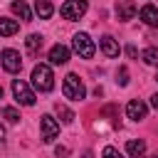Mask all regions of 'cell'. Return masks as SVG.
I'll use <instances>...</instances> for the list:
<instances>
[{
	"label": "cell",
	"mask_w": 158,
	"mask_h": 158,
	"mask_svg": "<svg viewBox=\"0 0 158 158\" xmlns=\"http://www.w3.org/2000/svg\"><path fill=\"white\" fill-rule=\"evenodd\" d=\"M2 138H5V128L0 126V143H2Z\"/></svg>",
	"instance_id": "26"
},
{
	"label": "cell",
	"mask_w": 158,
	"mask_h": 158,
	"mask_svg": "<svg viewBox=\"0 0 158 158\" xmlns=\"http://www.w3.org/2000/svg\"><path fill=\"white\" fill-rule=\"evenodd\" d=\"M72 44H74V52H77L81 59H91V57H94V52H96V47H94L91 37H89L86 32H77V35H74V40H72Z\"/></svg>",
	"instance_id": "3"
},
{
	"label": "cell",
	"mask_w": 158,
	"mask_h": 158,
	"mask_svg": "<svg viewBox=\"0 0 158 158\" xmlns=\"http://www.w3.org/2000/svg\"><path fill=\"white\" fill-rule=\"evenodd\" d=\"M143 62L146 64H158V49L156 47H148V49H143Z\"/></svg>",
	"instance_id": "19"
},
{
	"label": "cell",
	"mask_w": 158,
	"mask_h": 158,
	"mask_svg": "<svg viewBox=\"0 0 158 158\" xmlns=\"http://www.w3.org/2000/svg\"><path fill=\"white\" fill-rule=\"evenodd\" d=\"M25 49H27L30 57H37L40 49H42V35H30V37L25 40Z\"/></svg>",
	"instance_id": "13"
},
{
	"label": "cell",
	"mask_w": 158,
	"mask_h": 158,
	"mask_svg": "<svg viewBox=\"0 0 158 158\" xmlns=\"http://www.w3.org/2000/svg\"><path fill=\"white\" fill-rule=\"evenodd\" d=\"M20 30V22L17 20H10V17H0V35L2 37H10Z\"/></svg>",
	"instance_id": "14"
},
{
	"label": "cell",
	"mask_w": 158,
	"mask_h": 158,
	"mask_svg": "<svg viewBox=\"0 0 158 158\" xmlns=\"http://www.w3.org/2000/svg\"><path fill=\"white\" fill-rule=\"evenodd\" d=\"M0 62H2L5 72H10V74H17V72L22 69L20 52H15V49H2V54H0Z\"/></svg>",
	"instance_id": "6"
},
{
	"label": "cell",
	"mask_w": 158,
	"mask_h": 158,
	"mask_svg": "<svg viewBox=\"0 0 158 158\" xmlns=\"http://www.w3.org/2000/svg\"><path fill=\"white\" fill-rule=\"evenodd\" d=\"M49 62H52V64H67V62H69V49H67L64 44H54V47L49 49Z\"/></svg>",
	"instance_id": "12"
},
{
	"label": "cell",
	"mask_w": 158,
	"mask_h": 158,
	"mask_svg": "<svg viewBox=\"0 0 158 158\" xmlns=\"http://www.w3.org/2000/svg\"><path fill=\"white\" fill-rule=\"evenodd\" d=\"M104 158H123V156H121L114 146H106V148H104Z\"/></svg>",
	"instance_id": "22"
},
{
	"label": "cell",
	"mask_w": 158,
	"mask_h": 158,
	"mask_svg": "<svg viewBox=\"0 0 158 158\" xmlns=\"http://www.w3.org/2000/svg\"><path fill=\"white\" fill-rule=\"evenodd\" d=\"M138 15H141V20H143L148 27H158V7H156V5H151V2L143 5Z\"/></svg>",
	"instance_id": "11"
},
{
	"label": "cell",
	"mask_w": 158,
	"mask_h": 158,
	"mask_svg": "<svg viewBox=\"0 0 158 158\" xmlns=\"http://www.w3.org/2000/svg\"><path fill=\"white\" fill-rule=\"evenodd\" d=\"M62 91H64V96L72 99V101H79V99L86 96L84 81H81L77 74H67V77H64V86H62Z\"/></svg>",
	"instance_id": "2"
},
{
	"label": "cell",
	"mask_w": 158,
	"mask_h": 158,
	"mask_svg": "<svg viewBox=\"0 0 158 158\" xmlns=\"http://www.w3.org/2000/svg\"><path fill=\"white\" fill-rule=\"evenodd\" d=\"M126 54H128V57H133V59L138 57V52H136V47H133V44H128V47H126Z\"/></svg>",
	"instance_id": "24"
},
{
	"label": "cell",
	"mask_w": 158,
	"mask_h": 158,
	"mask_svg": "<svg viewBox=\"0 0 158 158\" xmlns=\"http://www.w3.org/2000/svg\"><path fill=\"white\" fill-rule=\"evenodd\" d=\"M32 84L40 91H52L54 89V74H52L49 64H37L32 69Z\"/></svg>",
	"instance_id": "1"
},
{
	"label": "cell",
	"mask_w": 158,
	"mask_h": 158,
	"mask_svg": "<svg viewBox=\"0 0 158 158\" xmlns=\"http://www.w3.org/2000/svg\"><path fill=\"white\" fill-rule=\"evenodd\" d=\"M86 0H67L62 7H59V15L64 20H79L84 12H86Z\"/></svg>",
	"instance_id": "4"
},
{
	"label": "cell",
	"mask_w": 158,
	"mask_h": 158,
	"mask_svg": "<svg viewBox=\"0 0 158 158\" xmlns=\"http://www.w3.org/2000/svg\"><path fill=\"white\" fill-rule=\"evenodd\" d=\"M126 114H128V118H133V121H143L146 114H148V109H146V104H143L141 99H133V101H128Z\"/></svg>",
	"instance_id": "8"
},
{
	"label": "cell",
	"mask_w": 158,
	"mask_h": 158,
	"mask_svg": "<svg viewBox=\"0 0 158 158\" xmlns=\"http://www.w3.org/2000/svg\"><path fill=\"white\" fill-rule=\"evenodd\" d=\"M2 116L7 118V123H17V121H20V114H17V109H12V106H5V109H2Z\"/></svg>",
	"instance_id": "20"
},
{
	"label": "cell",
	"mask_w": 158,
	"mask_h": 158,
	"mask_svg": "<svg viewBox=\"0 0 158 158\" xmlns=\"http://www.w3.org/2000/svg\"><path fill=\"white\" fill-rule=\"evenodd\" d=\"M116 77H118V84H121V86H126V84H128V69H126V67H121Z\"/></svg>",
	"instance_id": "21"
},
{
	"label": "cell",
	"mask_w": 158,
	"mask_h": 158,
	"mask_svg": "<svg viewBox=\"0 0 158 158\" xmlns=\"http://www.w3.org/2000/svg\"><path fill=\"white\" fill-rule=\"evenodd\" d=\"M35 12L42 17V20H49L54 7H52V0H35Z\"/></svg>",
	"instance_id": "15"
},
{
	"label": "cell",
	"mask_w": 158,
	"mask_h": 158,
	"mask_svg": "<svg viewBox=\"0 0 158 158\" xmlns=\"http://www.w3.org/2000/svg\"><path fill=\"white\" fill-rule=\"evenodd\" d=\"M126 151H128L131 158H146V143L143 141H128Z\"/></svg>",
	"instance_id": "16"
},
{
	"label": "cell",
	"mask_w": 158,
	"mask_h": 158,
	"mask_svg": "<svg viewBox=\"0 0 158 158\" xmlns=\"http://www.w3.org/2000/svg\"><path fill=\"white\" fill-rule=\"evenodd\" d=\"M151 104H153V106L158 109V94H153V99H151Z\"/></svg>",
	"instance_id": "25"
},
{
	"label": "cell",
	"mask_w": 158,
	"mask_h": 158,
	"mask_svg": "<svg viewBox=\"0 0 158 158\" xmlns=\"http://www.w3.org/2000/svg\"><path fill=\"white\" fill-rule=\"evenodd\" d=\"M12 12H15V15H20L22 20H32V12H30L27 2H22V0H15V2H12Z\"/></svg>",
	"instance_id": "17"
},
{
	"label": "cell",
	"mask_w": 158,
	"mask_h": 158,
	"mask_svg": "<svg viewBox=\"0 0 158 158\" xmlns=\"http://www.w3.org/2000/svg\"><path fill=\"white\" fill-rule=\"evenodd\" d=\"M54 156H57V158H67V156H69V148H67V146H57V148H54Z\"/></svg>",
	"instance_id": "23"
},
{
	"label": "cell",
	"mask_w": 158,
	"mask_h": 158,
	"mask_svg": "<svg viewBox=\"0 0 158 158\" xmlns=\"http://www.w3.org/2000/svg\"><path fill=\"white\" fill-rule=\"evenodd\" d=\"M12 94H15L17 104H22V106H32V104H35V94H32V89H30L22 79H15V81H12Z\"/></svg>",
	"instance_id": "5"
},
{
	"label": "cell",
	"mask_w": 158,
	"mask_h": 158,
	"mask_svg": "<svg viewBox=\"0 0 158 158\" xmlns=\"http://www.w3.org/2000/svg\"><path fill=\"white\" fill-rule=\"evenodd\" d=\"M0 99H2V86H0Z\"/></svg>",
	"instance_id": "27"
},
{
	"label": "cell",
	"mask_w": 158,
	"mask_h": 158,
	"mask_svg": "<svg viewBox=\"0 0 158 158\" xmlns=\"http://www.w3.org/2000/svg\"><path fill=\"white\" fill-rule=\"evenodd\" d=\"M151 158H158V153H153V156H151Z\"/></svg>",
	"instance_id": "28"
},
{
	"label": "cell",
	"mask_w": 158,
	"mask_h": 158,
	"mask_svg": "<svg viewBox=\"0 0 158 158\" xmlns=\"http://www.w3.org/2000/svg\"><path fill=\"white\" fill-rule=\"evenodd\" d=\"M136 12L138 10H136V2L133 0H118L116 2V17L118 20H131Z\"/></svg>",
	"instance_id": "9"
},
{
	"label": "cell",
	"mask_w": 158,
	"mask_h": 158,
	"mask_svg": "<svg viewBox=\"0 0 158 158\" xmlns=\"http://www.w3.org/2000/svg\"><path fill=\"white\" fill-rule=\"evenodd\" d=\"M40 128H42V141H44V143H52V141L59 136V123H57L49 114H44V116H42Z\"/></svg>",
	"instance_id": "7"
},
{
	"label": "cell",
	"mask_w": 158,
	"mask_h": 158,
	"mask_svg": "<svg viewBox=\"0 0 158 158\" xmlns=\"http://www.w3.org/2000/svg\"><path fill=\"white\" fill-rule=\"evenodd\" d=\"M99 44H101V52L106 54V57H118V52H121V47H118V42L111 37V35H104L101 40H99Z\"/></svg>",
	"instance_id": "10"
},
{
	"label": "cell",
	"mask_w": 158,
	"mask_h": 158,
	"mask_svg": "<svg viewBox=\"0 0 158 158\" xmlns=\"http://www.w3.org/2000/svg\"><path fill=\"white\" fill-rule=\"evenodd\" d=\"M54 111H57V116L62 118V123H72V121H74V114H72L64 104H54Z\"/></svg>",
	"instance_id": "18"
}]
</instances>
